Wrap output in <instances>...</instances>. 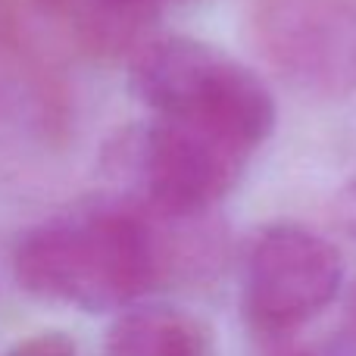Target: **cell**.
<instances>
[{
  "instance_id": "5b68a950",
  "label": "cell",
  "mask_w": 356,
  "mask_h": 356,
  "mask_svg": "<svg viewBox=\"0 0 356 356\" xmlns=\"http://www.w3.org/2000/svg\"><path fill=\"white\" fill-rule=\"evenodd\" d=\"M344 284L338 247L303 225H269L257 234L244 269V313L257 332L284 334L319 316Z\"/></svg>"
},
{
  "instance_id": "7a4b0ae2",
  "label": "cell",
  "mask_w": 356,
  "mask_h": 356,
  "mask_svg": "<svg viewBox=\"0 0 356 356\" xmlns=\"http://www.w3.org/2000/svg\"><path fill=\"white\" fill-rule=\"evenodd\" d=\"M129 81L156 119L209 131L247 154L275 129V100L263 79L197 38H163L141 47Z\"/></svg>"
},
{
  "instance_id": "8992f818",
  "label": "cell",
  "mask_w": 356,
  "mask_h": 356,
  "mask_svg": "<svg viewBox=\"0 0 356 356\" xmlns=\"http://www.w3.org/2000/svg\"><path fill=\"white\" fill-rule=\"evenodd\" d=\"M106 356H209V328L178 307H138L106 334Z\"/></svg>"
},
{
  "instance_id": "9c48e42d",
  "label": "cell",
  "mask_w": 356,
  "mask_h": 356,
  "mask_svg": "<svg viewBox=\"0 0 356 356\" xmlns=\"http://www.w3.org/2000/svg\"><path fill=\"white\" fill-rule=\"evenodd\" d=\"M338 219L344 225V232L356 238V181H350L338 197Z\"/></svg>"
},
{
  "instance_id": "ba28073f",
  "label": "cell",
  "mask_w": 356,
  "mask_h": 356,
  "mask_svg": "<svg viewBox=\"0 0 356 356\" xmlns=\"http://www.w3.org/2000/svg\"><path fill=\"white\" fill-rule=\"evenodd\" d=\"M10 356H75V347L63 334H38V338L19 344Z\"/></svg>"
},
{
  "instance_id": "52a82bcc",
  "label": "cell",
  "mask_w": 356,
  "mask_h": 356,
  "mask_svg": "<svg viewBox=\"0 0 356 356\" xmlns=\"http://www.w3.org/2000/svg\"><path fill=\"white\" fill-rule=\"evenodd\" d=\"M79 41L91 54L119 56L135 47L160 13L156 0H63Z\"/></svg>"
},
{
  "instance_id": "3957f363",
  "label": "cell",
  "mask_w": 356,
  "mask_h": 356,
  "mask_svg": "<svg viewBox=\"0 0 356 356\" xmlns=\"http://www.w3.org/2000/svg\"><path fill=\"white\" fill-rule=\"evenodd\" d=\"M247 150L169 119L129 125L106 150L113 172L125 175L147 207L166 219H194L238 184Z\"/></svg>"
},
{
  "instance_id": "6da1fadb",
  "label": "cell",
  "mask_w": 356,
  "mask_h": 356,
  "mask_svg": "<svg viewBox=\"0 0 356 356\" xmlns=\"http://www.w3.org/2000/svg\"><path fill=\"white\" fill-rule=\"evenodd\" d=\"M13 266L31 294L104 313L154 288L163 253L144 216L100 207L31 228L19 241Z\"/></svg>"
},
{
  "instance_id": "277c9868",
  "label": "cell",
  "mask_w": 356,
  "mask_h": 356,
  "mask_svg": "<svg viewBox=\"0 0 356 356\" xmlns=\"http://www.w3.org/2000/svg\"><path fill=\"white\" fill-rule=\"evenodd\" d=\"M250 29L291 88L313 97L356 91V0H253Z\"/></svg>"
},
{
  "instance_id": "30bf717a",
  "label": "cell",
  "mask_w": 356,
  "mask_h": 356,
  "mask_svg": "<svg viewBox=\"0 0 356 356\" xmlns=\"http://www.w3.org/2000/svg\"><path fill=\"white\" fill-rule=\"evenodd\" d=\"M350 316H353V322H356V284H353V291H350Z\"/></svg>"
},
{
  "instance_id": "8fae6325",
  "label": "cell",
  "mask_w": 356,
  "mask_h": 356,
  "mask_svg": "<svg viewBox=\"0 0 356 356\" xmlns=\"http://www.w3.org/2000/svg\"><path fill=\"white\" fill-rule=\"evenodd\" d=\"M156 3H160V6H163V3H166V0H156Z\"/></svg>"
}]
</instances>
